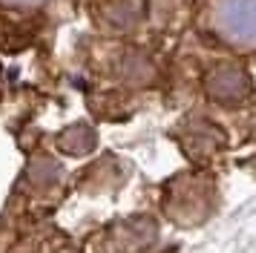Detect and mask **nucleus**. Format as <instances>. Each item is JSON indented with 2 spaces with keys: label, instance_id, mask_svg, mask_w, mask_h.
I'll list each match as a JSON object with an SVG mask.
<instances>
[{
  "label": "nucleus",
  "instance_id": "nucleus-1",
  "mask_svg": "<svg viewBox=\"0 0 256 253\" xmlns=\"http://www.w3.org/2000/svg\"><path fill=\"white\" fill-rule=\"evenodd\" d=\"M49 0H0V6L6 9H18V12H32V9H40L46 6Z\"/></svg>",
  "mask_w": 256,
  "mask_h": 253
}]
</instances>
